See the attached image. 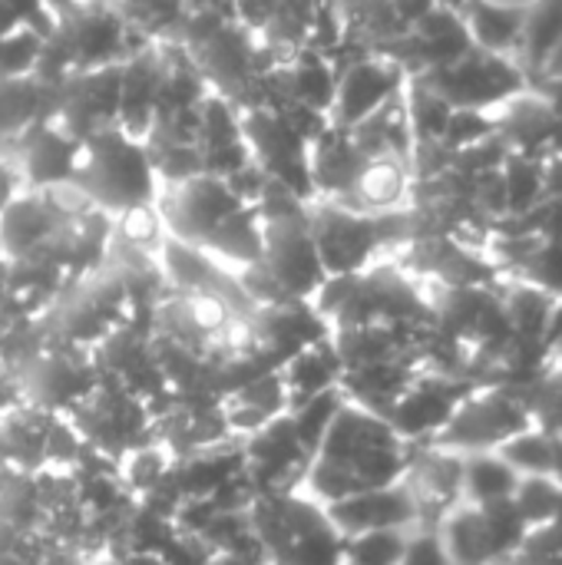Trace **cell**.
<instances>
[{
	"label": "cell",
	"instance_id": "cell-1",
	"mask_svg": "<svg viewBox=\"0 0 562 565\" xmlns=\"http://www.w3.org/2000/svg\"><path fill=\"white\" fill-rule=\"evenodd\" d=\"M411 454L414 444L401 440L384 417L344 401L301 487L315 503L328 507L364 490L401 483L411 467Z\"/></svg>",
	"mask_w": 562,
	"mask_h": 565
},
{
	"label": "cell",
	"instance_id": "cell-2",
	"mask_svg": "<svg viewBox=\"0 0 562 565\" xmlns=\"http://www.w3.org/2000/svg\"><path fill=\"white\" fill-rule=\"evenodd\" d=\"M255 205L262 215V255L235 275L245 298L252 305L311 301L328 275L308 225V202L268 179Z\"/></svg>",
	"mask_w": 562,
	"mask_h": 565
},
{
	"label": "cell",
	"instance_id": "cell-3",
	"mask_svg": "<svg viewBox=\"0 0 562 565\" xmlns=\"http://www.w3.org/2000/svg\"><path fill=\"white\" fill-rule=\"evenodd\" d=\"M328 318L331 331L341 328H431L434 308L417 291L411 275L397 265H371L354 275H338L311 298Z\"/></svg>",
	"mask_w": 562,
	"mask_h": 565
},
{
	"label": "cell",
	"instance_id": "cell-4",
	"mask_svg": "<svg viewBox=\"0 0 562 565\" xmlns=\"http://www.w3.org/2000/svg\"><path fill=\"white\" fill-rule=\"evenodd\" d=\"M139 33L103 0H76L70 10L53 17V30L43 36L36 76L50 86L66 79L70 73L99 70L109 63H123L132 50H139Z\"/></svg>",
	"mask_w": 562,
	"mask_h": 565
},
{
	"label": "cell",
	"instance_id": "cell-5",
	"mask_svg": "<svg viewBox=\"0 0 562 565\" xmlns=\"http://www.w3.org/2000/svg\"><path fill=\"white\" fill-rule=\"evenodd\" d=\"M70 185L93 209L113 218L129 209L156 205L159 199V175L142 139H132L119 126H106L83 139L79 166Z\"/></svg>",
	"mask_w": 562,
	"mask_h": 565
},
{
	"label": "cell",
	"instance_id": "cell-6",
	"mask_svg": "<svg viewBox=\"0 0 562 565\" xmlns=\"http://www.w3.org/2000/svg\"><path fill=\"white\" fill-rule=\"evenodd\" d=\"M308 225L328 278L364 271L384 248H401L414 242L411 209L358 212L331 199H315L308 202Z\"/></svg>",
	"mask_w": 562,
	"mask_h": 565
},
{
	"label": "cell",
	"instance_id": "cell-7",
	"mask_svg": "<svg viewBox=\"0 0 562 565\" xmlns=\"http://www.w3.org/2000/svg\"><path fill=\"white\" fill-rule=\"evenodd\" d=\"M265 565H341L344 536L308 493H262L248 507Z\"/></svg>",
	"mask_w": 562,
	"mask_h": 565
},
{
	"label": "cell",
	"instance_id": "cell-8",
	"mask_svg": "<svg viewBox=\"0 0 562 565\" xmlns=\"http://www.w3.org/2000/svg\"><path fill=\"white\" fill-rule=\"evenodd\" d=\"M66 420L79 434L86 450H93L96 457L109 463H119L136 447H146L156 440L146 401H139L132 391H126L123 384L103 374H99V384L66 414Z\"/></svg>",
	"mask_w": 562,
	"mask_h": 565
},
{
	"label": "cell",
	"instance_id": "cell-9",
	"mask_svg": "<svg viewBox=\"0 0 562 565\" xmlns=\"http://www.w3.org/2000/svg\"><path fill=\"white\" fill-rule=\"evenodd\" d=\"M10 374L20 391V404L60 417H66L99 384L93 351L63 341H43L20 364H13Z\"/></svg>",
	"mask_w": 562,
	"mask_h": 565
},
{
	"label": "cell",
	"instance_id": "cell-10",
	"mask_svg": "<svg viewBox=\"0 0 562 565\" xmlns=\"http://www.w3.org/2000/svg\"><path fill=\"white\" fill-rule=\"evenodd\" d=\"M533 427V417L517 391L510 387H477L447 420V427L431 440L437 450L450 454H490L510 437Z\"/></svg>",
	"mask_w": 562,
	"mask_h": 565
},
{
	"label": "cell",
	"instance_id": "cell-11",
	"mask_svg": "<svg viewBox=\"0 0 562 565\" xmlns=\"http://www.w3.org/2000/svg\"><path fill=\"white\" fill-rule=\"evenodd\" d=\"M417 79L434 89L450 109H490L494 103H507L523 93L527 73L523 66H513L500 53L470 50L457 63L417 73Z\"/></svg>",
	"mask_w": 562,
	"mask_h": 565
},
{
	"label": "cell",
	"instance_id": "cell-12",
	"mask_svg": "<svg viewBox=\"0 0 562 565\" xmlns=\"http://www.w3.org/2000/svg\"><path fill=\"white\" fill-rule=\"evenodd\" d=\"M242 205L245 202L225 185V179L209 172L159 185V199H156V212L162 218L166 235L192 248H205L215 228Z\"/></svg>",
	"mask_w": 562,
	"mask_h": 565
},
{
	"label": "cell",
	"instance_id": "cell-13",
	"mask_svg": "<svg viewBox=\"0 0 562 565\" xmlns=\"http://www.w3.org/2000/svg\"><path fill=\"white\" fill-rule=\"evenodd\" d=\"M248 351L262 371H282L298 351L331 338L328 318L315 301H278L255 305L248 315Z\"/></svg>",
	"mask_w": 562,
	"mask_h": 565
},
{
	"label": "cell",
	"instance_id": "cell-14",
	"mask_svg": "<svg viewBox=\"0 0 562 565\" xmlns=\"http://www.w3.org/2000/svg\"><path fill=\"white\" fill-rule=\"evenodd\" d=\"M242 136H245L252 159L262 166V172L272 182L285 185L301 202H315L311 162H308L311 146L288 126V119L278 109H272V106L245 109L242 113Z\"/></svg>",
	"mask_w": 562,
	"mask_h": 565
},
{
	"label": "cell",
	"instance_id": "cell-15",
	"mask_svg": "<svg viewBox=\"0 0 562 565\" xmlns=\"http://www.w3.org/2000/svg\"><path fill=\"white\" fill-rule=\"evenodd\" d=\"M487 387L474 377H454V374H417L411 387L394 401V407L384 414V420L394 427V434L407 444H431L454 411L477 391Z\"/></svg>",
	"mask_w": 562,
	"mask_h": 565
},
{
	"label": "cell",
	"instance_id": "cell-16",
	"mask_svg": "<svg viewBox=\"0 0 562 565\" xmlns=\"http://www.w3.org/2000/svg\"><path fill=\"white\" fill-rule=\"evenodd\" d=\"M242 454H245V480L255 490V497L301 490V483L308 477V467L315 460L305 450V444H301V437H298L288 414L268 420L262 430L245 437Z\"/></svg>",
	"mask_w": 562,
	"mask_h": 565
},
{
	"label": "cell",
	"instance_id": "cell-17",
	"mask_svg": "<svg viewBox=\"0 0 562 565\" xmlns=\"http://www.w3.org/2000/svg\"><path fill=\"white\" fill-rule=\"evenodd\" d=\"M116 116H119V63L70 73L53 86L50 119L79 142L106 126H116Z\"/></svg>",
	"mask_w": 562,
	"mask_h": 565
},
{
	"label": "cell",
	"instance_id": "cell-18",
	"mask_svg": "<svg viewBox=\"0 0 562 565\" xmlns=\"http://www.w3.org/2000/svg\"><path fill=\"white\" fill-rule=\"evenodd\" d=\"M404 83H407V73L388 56L371 53V56L348 63L344 70H338L331 122L351 132L368 116H374L388 99H394L404 89Z\"/></svg>",
	"mask_w": 562,
	"mask_h": 565
},
{
	"label": "cell",
	"instance_id": "cell-19",
	"mask_svg": "<svg viewBox=\"0 0 562 565\" xmlns=\"http://www.w3.org/2000/svg\"><path fill=\"white\" fill-rule=\"evenodd\" d=\"M13 142H17V172L23 179V189L50 192L73 182L83 142L73 139L66 129H60L53 119H40L26 126Z\"/></svg>",
	"mask_w": 562,
	"mask_h": 565
},
{
	"label": "cell",
	"instance_id": "cell-20",
	"mask_svg": "<svg viewBox=\"0 0 562 565\" xmlns=\"http://www.w3.org/2000/svg\"><path fill=\"white\" fill-rule=\"evenodd\" d=\"M325 513L344 540L361 536V533H378V530H407L417 523V503L404 480L328 503Z\"/></svg>",
	"mask_w": 562,
	"mask_h": 565
},
{
	"label": "cell",
	"instance_id": "cell-21",
	"mask_svg": "<svg viewBox=\"0 0 562 565\" xmlns=\"http://www.w3.org/2000/svg\"><path fill=\"white\" fill-rule=\"evenodd\" d=\"M407 248L404 271L414 275H431L444 288H477V285H494L497 281V265L480 258L474 248H467L454 235H431L417 238Z\"/></svg>",
	"mask_w": 562,
	"mask_h": 565
},
{
	"label": "cell",
	"instance_id": "cell-22",
	"mask_svg": "<svg viewBox=\"0 0 562 565\" xmlns=\"http://www.w3.org/2000/svg\"><path fill=\"white\" fill-rule=\"evenodd\" d=\"M162 79V43L149 40L119 63V116L116 126L132 139H146L156 119V96Z\"/></svg>",
	"mask_w": 562,
	"mask_h": 565
},
{
	"label": "cell",
	"instance_id": "cell-23",
	"mask_svg": "<svg viewBox=\"0 0 562 565\" xmlns=\"http://www.w3.org/2000/svg\"><path fill=\"white\" fill-rule=\"evenodd\" d=\"M368 159L371 156H364L358 149V142L351 139V132L331 122V129L318 142H311V152H308L315 199L341 202L351 192V185L358 182V175L368 166Z\"/></svg>",
	"mask_w": 562,
	"mask_h": 565
},
{
	"label": "cell",
	"instance_id": "cell-24",
	"mask_svg": "<svg viewBox=\"0 0 562 565\" xmlns=\"http://www.w3.org/2000/svg\"><path fill=\"white\" fill-rule=\"evenodd\" d=\"M282 414H288V391L278 371H265L222 397V417L235 440L252 437Z\"/></svg>",
	"mask_w": 562,
	"mask_h": 565
},
{
	"label": "cell",
	"instance_id": "cell-25",
	"mask_svg": "<svg viewBox=\"0 0 562 565\" xmlns=\"http://www.w3.org/2000/svg\"><path fill=\"white\" fill-rule=\"evenodd\" d=\"M53 417L60 414H43L26 404H17L7 414H0V467L20 473H40Z\"/></svg>",
	"mask_w": 562,
	"mask_h": 565
},
{
	"label": "cell",
	"instance_id": "cell-26",
	"mask_svg": "<svg viewBox=\"0 0 562 565\" xmlns=\"http://www.w3.org/2000/svg\"><path fill=\"white\" fill-rule=\"evenodd\" d=\"M411 185H414L411 162L394 159V156H374L368 159V166L361 169L358 182L341 199V205L358 209V212H394V209H404Z\"/></svg>",
	"mask_w": 562,
	"mask_h": 565
},
{
	"label": "cell",
	"instance_id": "cell-27",
	"mask_svg": "<svg viewBox=\"0 0 562 565\" xmlns=\"http://www.w3.org/2000/svg\"><path fill=\"white\" fill-rule=\"evenodd\" d=\"M282 381H285V391H288V411L315 401L318 394L325 391H335L341 384V374H344V364L338 358V348L331 338L298 351L282 371Z\"/></svg>",
	"mask_w": 562,
	"mask_h": 565
},
{
	"label": "cell",
	"instance_id": "cell-28",
	"mask_svg": "<svg viewBox=\"0 0 562 565\" xmlns=\"http://www.w3.org/2000/svg\"><path fill=\"white\" fill-rule=\"evenodd\" d=\"M53 116V86L36 73L0 79V136L17 139L26 126Z\"/></svg>",
	"mask_w": 562,
	"mask_h": 565
},
{
	"label": "cell",
	"instance_id": "cell-29",
	"mask_svg": "<svg viewBox=\"0 0 562 565\" xmlns=\"http://www.w3.org/2000/svg\"><path fill=\"white\" fill-rule=\"evenodd\" d=\"M467 33L474 40L477 50L487 53H507L520 43L523 36V20L527 10L523 7H503V3H490V0H467V7L460 10Z\"/></svg>",
	"mask_w": 562,
	"mask_h": 565
},
{
	"label": "cell",
	"instance_id": "cell-30",
	"mask_svg": "<svg viewBox=\"0 0 562 565\" xmlns=\"http://www.w3.org/2000/svg\"><path fill=\"white\" fill-rule=\"evenodd\" d=\"M205 255H212L222 268H248L258 262L262 255V215H258V205H242L235 215H229L215 235L205 242L202 248Z\"/></svg>",
	"mask_w": 562,
	"mask_h": 565
},
{
	"label": "cell",
	"instance_id": "cell-31",
	"mask_svg": "<svg viewBox=\"0 0 562 565\" xmlns=\"http://www.w3.org/2000/svg\"><path fill=\"white\" fill-rule=\"evenodd\" d=\"M562 43V0H537L523 20V73L540 79L553 50Z\"/></svg>",
	"mask_w": 562,
	"mask_h": 565
},
{
	"label": "cell",
	"instance_id": "cell-32",
	"mask_svg": "<svg viewBox=\"0 0 562 565\" xmlns=\"http://www.w3.org/2000/svg\"><path fill=\"white\" fill-rule=\"evenodd\" d=\"M520 487V473L497 454H464V497L470 507L510 500Z\"/></svg>",
	"mask_w": 562,
	"mask_h": 565
},
{
	"label": "cell",
	"instance_id": "cell-33",
	"mask_svg": "<svg viewBox=\"0 0 562 565\" xmlns=\"http://www.w3.org/2000/svg\"><path fill=\"white\" fill-rule=\"evenodd\" d=\"M477 510H480V520H484V533H487V543H490L494 565H507L520 553V546L530 536L527 520L520 516L513 497L510 500L487 503V507H477Z\"/></svg>",
	"mask_w": 562,
	"mask_h": 565
},
{
	"label": "cell",
	"instance_id": "cell-34",
	"mask_svg": "<svg viewBox=\"0 0 562 565\" xmlns=\"http://www.w3.org/2000/svg\"><path fill=\"white\" fill-rule=\"evenodd\" d=\"M404 109H407L414 149L441 142L444 126L450 119V106L434 89H427L417 76H407V83H404Z\"/></svg>",
	"mask_w": 562,
	"mask_h": 565
},
{
	"label": "cell",
	"instance_id": "cell-35",
	"mask_svg": "<svg viewBox=\"0 0 562 565\" xmlns=\"http://www.w3.org/2000/svg\"><path fill=\"white\" fill-rule=\"evenodd\" d=\"M543 169H547V159L523 156L513 149L507 152V159L500 166L503 189H507V215H523L543 202Z\"/></svg>",
	"mask_w": 562,
	"mask_h": 565
},
{
	"label": "cell",
	"instance_id": "cell-36",
	"mask_svg": "<svg viewBox=\"0 0 562 565\" xmlns=\"http://www.w3.org/2000/svg\"><path fill=\"white\" fill-rule=\"evenodd\" d=\"M553 298L533 285H513L507 295H503V308H507V318L513 324V338L520 341H540L543 344V331H547V321H550V311H553Z\"/></svg>",
	"mask_w": 562,
	"mask_h": 565
},
{
	"label": "cell",
	"instance_id": "cell-37",
	"mask_svg": "<svg viewBox=\"0 0 562 565\" xmlns=\"http://www.w3.org/2000/svg\"><path fill=\"white\" fill-rule=\"evenodd\" d=\"M407 530H378L344 540L341 565H401L407 553Z\"/></svg>",
	"mask_w": 562,
	"mask_h": 565
},
{
	"label": "cell",
	"instance_id": "cell-38",
	"mask_svg": "<svg viewBox=\"0 0 562 565\" xmlns=\"http://www.w3.org/2000/svg\"><path fill=\"white\" fill-rule=\"evenodd\" d=\"M562 500V483L553 477H523L517 493H513V503L520 510V516L527 520L530 530H540L547 526L556 510H560Z\"/></svg>",
	"mask_w": 562,
	"mask_h": 565
},
{
	"label": "cell",
	"instance_id": "cell-39",
	"mask_svg": "<svg viewBox=\"0 0 562 565\" xmlns=\"http://www.w3.org/2000/svg\"><path fill=\"white\" fill-rule=\"evenodd\" d=\"M517 394L527 404L530 417L540 420V430L562 434V371L560 374L547 371L540 381H533L530 387H523Z\"/></svg>",
	"mask_w": 562,
	"mask_h": 565
},
{
	"label": "cell",
	"instance_id": "cell-40",
	"mask_svg": "<svg viewBox=\"0 0 562 565\" xmlns=\"http://www.w3.org/2000/svg\"><path fill=\"white\" fill-rule=\"evenodd\" d=\"M494 132H497V119L487 116L484 109H450L441 146L447 152H460V149H470V146L490 139Z\"/></svg>",
	"mask_w": 562,
	"mask_h": 565
},
{
	"label": "cell",
	"instance_id": "cell-41",
	"mask_svg": "<svg viewBox=\"0 0 562 565\" xmlns=\"http://www.w3.org/2000/svg\"><path fill=\"white\" fill-rule=\"evenodd\" d=\"M40 46H43V36L26 26L10 36H0V79L33 73L40 60Z\"/></svg>",
	"mask_w": 562,
	"mask_h": 565
},
{
	"label": "cell",
	"instance_id": "cell-42",
	"mask_svg": "<svg viewBox=\"0 0 562 565\" xmlns=\"http://www.w3.org/2000/svg\"><path fill=\"white\" fill-rule=\"evenodd\" d=\"M401 565H454L447 559V550L441 543L437 530H421L417 536L407 540V553Z\"/></svg>",
	"mask_w": 562,
	"mask_h": 565
},
{
	"label": "cell",
	"instance_id": "cell-43",
	"mask_svg": "<svg viewBox=\"0 0 562 565\" xmlns=\"http://www.w3.org/2000/svg\"><path fill=\"white\" fill-rule=\"evenodd\" d=\"M23 192V179L17 172V162L0 159V212Z\"/></svg>",
	"mask_w": 562,
	"mask_h": 565
},
{
	"label": "cell",
	"instance_id": "cell-44",
	"mask_svg": "<svg viewBox=\"0 0 562 565\" xmlns=\"http://www.w3.org/2000/svg\"><path fill=\"white\" fill-rule=\"evenodd\" d=\"M388 3L394 7V13H397V17H401V20H404L407 26H411V23H414L417 17H424V13H427L431 7H437L434 0H388Z\"/></svg>",
	"mask_w": 562,
	"mask_h": 565
},
{
	"label": "cell",
	"instance_id": "cell-45",
	"mask_svg": "<svg viewBox=\"0 0 562 565\" xmlns=\"http://www.w3.org/2000/svg\"><path fill=\"white\" fill-rule=\"evenodd\" d=\"M543 344H547L550 354H556L562 348V298L560 305H553V311H550V321H547V331H543Z\"/></svg>",
	"mask_w": 562,
	"mask_h": 565
},
{
	"label": "cell",
	"instance_id": "cell-46",
	"mask_svg": "<svg viewBox=\"0 0 562 565\" xmlns=\"http://www.w3.org/2000/svg\"><path fill=\"white\" fill-rule=\"evenodd\" d=\"M20 404V391H17V381L10 371H0V414H7L10 407Z\"/></svg>",
	"mask_w": 562,
	"mask_h": 565
},
{
	"label": "cell",
	"instance_id": "cell-47",
	"mask_svg": "<svg viewBox=\"0 0 562 565\" xmlns=\"http://www.w3.org/2000/svg\"><path fill=\"white\" fill-rule=\"evenodd\" d=\"M123 565H166L159 553H123Z\"/></svg>",
	"mask_w": 562,
	"mask_h": 565
},
{
	"label": "cell",
	"instance_id": "cell-48",
	"mask_svg": "<svg viewBox=\"0 0 562 565\" xmlns=\"http://www.w3.org/2000/svg\"><path fill=\"white\" fill-rule=\"evenodd\" d=\"M209 565H262V563H255V559H242V556H212V563Z\"/></svg>",
	"mask_w": 562,
	"mask_h": 565
},
{
	"label": "cell",
	"instance_id": "cell-49",
	"mask_svg": "<svg viewBox=\"0 0 562 565\" xmlns=\"http://www.w3.org/2000/svg\"><path fill=\"white\" fill-rule=\"evenodd\" d=\"M437 7H447V10H454V13H460L464 7H467V0H434Z\"/></svg>",
	"mask_w": 562,
	"mask_h": 565
},
{
	"label": "cell",
	"instance_id": "cell-50",
	"mask_svg": "<svg viewBox=\"0 0 562 565\" xmlns=\"http://www.w3.org/2000/svg\"><path fill=\"white\" fill-rule=\"evenodd\" d=\"M556 354H562V348H560V351H556Z\"/></svg>",
	"mask_w": 562,
	"mask_h": 565
},
{
	"label": "cell",
	"instance_id": "cell-51",
	"mask_svg": "<svg viewBox=\"0 0 562 565\" xmlns=\"http://www.w3.org/2000/svg\"><path fill=\"white\" fill-rule=\"evenodd\" d=\"M315 3H318V0H315Z\"/></svg>",
	"mask_w": 562,
	"mask_h": 565
}]
</instances>
